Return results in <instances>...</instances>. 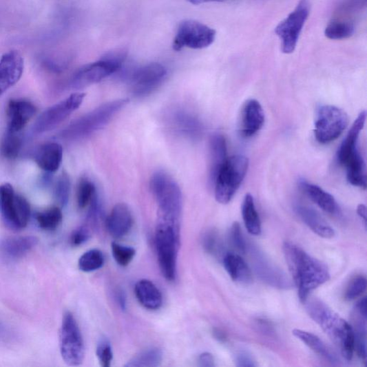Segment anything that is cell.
<instances>
[{
  "instance_id": "cell-9",
  "label": "cell",
  "mask_w": 367,
  "mask_h": 367,
  "mask_svg": "<svg viewBox=\"0 0 367 367\" xmlns=\"http://www.w3.org/2000/svg\"><path fill=\"white\" fill-rule=\"evenodd\" d=\"M62 358L68 366L81 365L85 357V346L79 326L71 312L65 313L60 332Z\"/></svg>"
},
{
  "instance_id": "cell-18",
  "label": "cell",
  "mask_w": 367,
  "mask_h": 367,
  "mask_svg": "<svg viewBox=\"0 0 367 367\" xmlns=\"http://www.w3.org/2000/svg\"><path fill=\"white\" fill-rule=\"evenodd\" d=\"M265 114L260 103L255 99L249 100L242 110L241 133L244 137H251L263 127Z\"/></svg>"
},
{
  "instance_id": "cell-15",
  "label": "cell",
  "mask_w": 367,
  "mask_h": 367,
  "mask_svg": "<svg viewBox=\"0 0 367 367\" xmlns=\"http://www.w3.org/2000/svg\"><path fill=\"white\" fill-rule=\"evenodd\" d=\"M24 72V59L19 51L11 50L0 59V96L19 82Z\"/></svg>"
},
{
  "instance_id": "cell-45",
  "label": "cell",
  "mask_w": 367,
  "mask_h": 367,
  "mask_svg": "<svg viewBox=\"0 0 367 367\" xmlns=\"http://www.w3.org/2000/svg\"><path fill=\"white\" fill-rule=\"evenodd\" d=\"M236 366L241 367H253L256 366V364L253 359L252 357L248 353L242 352L237 355Z\"/></svg>"
},
{
  "instance_id": "cell-12",
  "label": "cell",
  "mask_w": 367,
  "mask_h": 367,
  "mask_svg": "<svg viewBox=\"0 0 367 367\" xmlns=\"http://www.w3.org/2000/svg\"><path fill=\"white\" fill-rule=\"evenodd\" d=\"M216 37V31L214 29L196 21H184L179 25L172 47L176 51L184 48L204 49L211 45Z\"/></svg>"
},
{
  "instance_id": "cell-33",
  "label": "cell",
  "mask_w": 367,
  "mask_h": 367,
  "mask_svg": "<svg viewBox=\"0 0 367 367\" xmlns=\"http://www.w3.org/2000/svg\"><path fill=\"white\" fill-rule=\"evenodd\" d=\"M355 29L354 25L348 21H334L325 29V36L331 40H344L351 38Z\"/></svg>"
},
{
  "instance_id": "cell-24",
  "label": "cell",
  "mask_w": 367,
  "mask_h": 367,
  "mask_svg": "<svg viewBox=\"0 0 367 367\" xmlns=\"http://www.w3.org/2000/svg\"><path fill=\"white\" fill-rule=\"evenodd\" d=\"M62 146L56 143L42 146L36 155V162L40 168L49 173L56 172L63 160Z\"/></svg>"
},
{
  "instance_id": "cell-25",
  "label": "cell",
  "mask_w": 367,
  "mask_h": 367,
  "mask_svg": "<svg viewBox=\"0 0 367 367\" xmlns=\"http://www.w3.org/2000/svg\"><path fill=\"white\" fill-rule=\"evenodd\" d=\"M223 264L233 282L242 284L252 283L251 270L240 255L234 253L226 254L223 258Z\"/></svg>"
},
{
  "instance_id": "cell-51",
  "label": "cell",
  "mask_w": 367,
  "mask_h": 367,
  "mask_svg": "<svg viewBox=\"0 0 367 367\" xmlns=\"http://www.w3.org/2000/svg\"><path fill=\"white\" fill-rule=\"evenodd\" d=\"M3 334L4 333V331H3V326H1V325H0V338L2 339V337H3Z\"/></svg>"
},
{
  "instance_id": "cell-14",
  "label": "cell",
  "mask_w": 367,
  "mask_h": 367,
  "mask_svg": "<svg viewBox=\"0 0 367 367\" xmlns=\"http://www.w3.org/2000/svg\"><path fill=\"white\" fill-rule=\"evenodd\" d=\"M167 74L160 63H153L138 68L131 77L132 91L134 96L143 97L151 94L163 83Z\"/></svg>"
},
{
  "instance_id": "cell-49",
  "label": "cell",
  "mask_w": 367,
  "mask_h": 367,
  "mask_svg": "<svg viewBox=\"0 0 367 367\" xmlns=\"http://www.w3.org/2000/svg\"><path fill=\"white\" fill-rule=\"evenodd\" d=\"M357 214L364 220L365 225L366 224V208L364 205H359L357 207Z\"/></svg>"
},
{
  "instance_id": "cell-46",
  "label": "cell",
  "mask_w": 367,
  "mask_h": 367,
  "mask_svg": "<svg viewBox=\"0 0 367 367\" xmlns=\"http://www.w3.org/2000/svg\"><path fill=\"white\" fill-rule=\"evenodd\" d=\"M198 361L200 366L202 367H213L216 366L213 355L209 353H205L200 355Z\"/></svg>"
},
{
  "instance_id": "cell-40",
  "label": "cell",
  "mask_w": 367,
  "mask_h": 367,
  "mask_svg": "<svg viewBox=\"0 0 367 367\" xmlns=\"http://www.w3.org/2000/svg\"><path fill=\"white\" fill-rule=\"evenodd\" d=\"M96 355L101 366H111L113 360V351L110 342L107 339L100 340L96 348Z\"/></svg>"
},
{
  "instance_id": "cell-17",
  "label": "cell",
  "mask_w": 367,
  "mask_h": 367,
  "mask_svg": "<svg viewBox=\"0 0 367 367\" xmlns=\"http://www.w3.org/2000/svg\"><path fill=\"white\" fill-rule=\"evenodd\" d=\"M133 225V217L129 207L125 203L116 205L107 220V230L114 238L126 236Z\"/></svg>"
},
{
  "instance_id": "cell-39",
  "label": "cell",
  "mask_w": 367,
  "mask_h": 367,
  "mask_svg": "<svg viewBox=\"0 0 367 367\" xmlns=\"http://www.w3.org/2000/svg\"><path fill=\"white\" fill-rule=\"evenodd\" d=\"M70 191H71V181L67 173L63 172L57 182L55 190L56 199L62 207L67 205Z\"/></svg>"
},
{
  "instance_id": "cell-2",
  "label": "cell",
  "mask_w": 367,
  "mask_h": 367,
  "mask_svg": "<svg viewBox=\"0 0 367 367\" xmlns=\"http://www.w3.org/2000/svg\"><path fill=\"white\" fill-rule=\"evenodd\" d=\"M309 317L315 322L339 349L346 360H351L355 352L353 329L337 313L317 299L304 303Z\"/></svg>"
},
{
  "instance_id": "cell-3",
  "label": "cell",
  "mask_w": 367,
  "mask_h": 367,
  "mask_svg": "<svg viewBox=\"0 0 367 367\" xmlns=\"http://www.w3.org/2000/svg\"><path fill=\"white\" fill-rule=\"evenodd\" d=\"M155 246L163 276L167 281L174 282L177 277L180 246V221L158 218L155 231Z\"/></svg>"
},
{
  "instance_id": "cell-43",
  "label": "cell",
  "mask_w": 367,
  "mask_h": 367,
  "mask_svg": "<svg viewBox=\"0 0 367 367\" xmlns=\"http://www.w3.org/2000/svg\"><path fill=\"white\" fill-rule=\"evenodd\" d=\"M91 238V231L87 226H81L72 234L70 241L72 246L80 247Z\"/></svg>"
},
{
  "instance_id": "cell-47",
  "label": "cell",
  "mask_w": 367,
  "mask_h": 367,
  "mask_svg": "<svg viewBox=\"0 0 367 367\" xmlns=\"http://www.w3.org/2000/svg\"><path fill=\"white\" fill-rule=\"evenodd\" d=\"M117 300L122 309L127 308V296L123 291H118L117 293Z\"/></svg>"
},
{
  "instance_id": "cell-52",
  "label": "cell",
  "mask_w": 367,
  "mask_h": 367,
  "mask_svg": "<svg viewBox=\"0 0 367 367\" xmlns=\"http://www.w3.org/2000/svg\"><path fill=\"white\" fill-rule=\"evenodd\" d=\"M352 1L357 3H362L366 1V0H352Z\"/></svg>"
},
{
  "instance_id": "cell-8",
  "label": "cell",
  "mask_w": 367,
  "mask_h": 367,
  "mask_svg": "<svg viewBox=\"0 0 367 367\" xmlns=\"http://www.w3.org/2000/svg\"><path fill=\"white\" fill-rule=\"evenodd\" d=\"M0 214L8 228L13 231L24 229L30 220L29 202L17 195L9 183L0 185Z\"/></svg>"
},
{
  "instance_id": "cell-1",
  "label": "cell",
  "mask_w": 367,
  "mask_h": 367,
  "mask_svg": "<svg viewBox=\"0 0 367 367\" xmlns=\"http://www.w3.org/2000/svg\"><path fill=\"white\" fill-rule=\"evenodd\" d=\"M283 250L300 300L304 304L313 291L329 281L330 273L322 261L292 242H284Z\"/></svg>"
},
{
  "instance_id": "cell-20",
  "label": "cell",
  "mask_w": 367,
  "mask_h": 367,
  "mask_svg": "<svg viewBox=\"0 0 367 367\" xmlns=\"http://www.w3.org/2000/svg\"><path fill=\"white\" fill-rule=\"evenodd\" d=\"M300 186L304 193L324 211L333 216H338L341 213V209L336 200L328 192L317 185L304 180L300 182Z\"/></svg>"
},
{
  "instance_id": "cell-35",
  "label": "cell",
  "mask_w": 367,
  "mask_h": 367,
  "mask_svg": "<svg viewBox=\"0 0 367 367\" xmlns=\"http://www.w3.org/2000/svg\"><path fill=\"white\" fill-rule=\"evenodd\" d=\"M23 146V140L19 133L7 131L4 136L0 151L7 159H14L19 156Z\"/></svg>"
},
{
  "instance_id": "cell-11",
  "label": "cell",
  "mask_w": 367,
  "mask_h": 367,
  "mask_svg": "<svg viewBox=\"0 0 367 367\" xmlns=\"http://www.w3.org/2000/svg\"><path fill=\"white\" fill-rule=\"evenodd\" d=\"M348 117L342 109L334 106H323L315 121V137L322 145L334 142L347 128Z\"/></svg>"
},
{
  "instance_id": "cell-32",
  "label": "cell",
  "mask_w": 367,
  "mask_h": 367,
  "mask_svg": "<svg viewBox=\"0 0 367 367\" xmlns=\"http://www.w3.org/2000/svg\"><path fill=\"white\" fill-rule=\"evenodd\" d=\"M163 359L160 348L151 347L136 354L125 365L127 367H154L160 366Z\"/></svg>"
},
{
  "instance_id": "cell-31",
  "label": "cell",
  "mask_w": 367,
  "mask_h": 367,
  "mask_svg": "<svg viewBox=\"0 0 367 367\" xmlns=\"http://www.w3.org/2000/svg\"><path fill=\"white\" fill-rule=\"evenodd\" d=\"M292 333L296 338L300 339L311 348L313 352H315L331 362H335L337 360L335 356L331 354L325 344L317 335H314L310 333V332L301 329H294Z\"/></svg>"
},
{
  "instance_id": "cell-27",
  "label": "cell",
  "mask_w": 367,
  "mask_h": 367,
  "mask_svg": "<svg viewBox=\"0 0 367 367\" xmlns=\"http://www.w3.org/2000/svg\"><path fill=\"white\" fill-rule=\"evenodd\" d=\"M366 118V112H361L342 143L337 152V160L340 165H343L349 155L358 149V140L364 127Z\"/></svg>"
},
{
  "instance_id": "cell-19",
  "label": "cell",
  "mask_w": 367,
  "mask_h": 367,
  "mask_svg": "<svg viewBox=\"0 0 367 367\" xmlns=\"http://www.w3.org/2000/svg\"><path fill=\"white\" fill-rule=\"evenodd\" d=\"M39 243L36 237L28 235L7 238L0 240V253L9 260H17L25 257Z\"/></svg>"
},
{
  "instance_id": "cell-37",
  "label": "cell",
  "mask_w": 367,
  "mask_h": 367,
  "mask_svg": "<svg viewBox=\"0 0 367 367\" xmlns=\"http://www.w3.org/2000/svg\"><path fill=\"white\" fill-rule=\"evenodd\" d=\"M94 183L86 178L80 180L77 189V203L80 209L89 206L96 193Z\"/></svg>"
},
{
  "instance_id": "cell-6",
  "label": "cell",
  "mask_w": 367,
  "mask_h": 367,
  "mask_svg": "<svg viewBox=\"0 0 367 367\" xmlns=\"http://www.w3.org/2000/svg\"><path fill=\"white\" fill-rule=\"evenodd\" d=\"M249 166V159L242 155L226 160L214 183L216 199L219 203L226 205L231 201L247 176Z\"/></svg>"
},
{
  "instance_id": "cell-42",
  "label": "cell",
  "mask_w": 367,
  "mask_h": 367,
  "mask_svg": "<svg viewBox=\"0 0 367 367\" xmlns=\"http://www.w3.org/2000/svg\"><path fill=\"white\" fill-rule=\"evenodd\" d=\"M230 239L235 249L242 253H246L247 243L242 236L240 225L237 222H234L231 227Z\"/></svg>"
},
{
  "instance_id": "cell-36",
  "label": "cell",
  "mask_w": 367,
  "mask_h": 367,
  "mask_svg": "<svg viewBox=\"0 0 367 367\" xmlns=\"http://www.w3.org/2000/svg\"><path fill=\"white\" fill-rule=\"evenodd\" d=\"M104 262L103 253L98 249H92L81 255L78 260V268L85 273L93 272L101 269Z\"/></svg>"
},
{
  "instance_id": "cell-29",
  "label": "cell",
  "mask_w": 367,
  "mask_h": 367,
  "mask_svg": "<svg viewBox=\"0 0 367 367\" xmlns=\"http://www.w3.org/2000/svg\"><path fill=\"white\" fill-rule=\"evenodd\" d=\"M353 329L355 339V351L364 362L366 360V315L356 308L353 313Z\"/></svg>"
},
{
  "instance_id": "cell-30",
  "label": "cell",
  "mask_w": 367,
  "mask_h": 367,
  "mask_svg": "<svg viewBox=\"0 0 367 367\" xmlns=\"http://www.w3.org/2000/svg\"><path fill=\"white\" fill-rule=\"evenodd\" d=\"M242 215L248 232L252 235H260L262 232L261 222L256 211L254 199L250 194L244 197L242 207Z\"/></svg>"
},
{
  "instance_id": "cell-41",
  "label": "cell",
  "mask_w": 367,
  "mask_h": 367,
  "mask_svg": "<svg viewBox=\"0 0 367 367\" xmlns=\"http://www.w3.org/2000/svg\"><path fill=\"white\" fill-rule=\"evenodd\" d=\"M366 289V280L363 276L356 277L348 286L345 293V300H355L361 295Z\"/></svg>"
},
{
  "instance_id": "cell-28",
  "label": "cell",
  "mask_w": 367,
  "mask_h": 367,
  "mask_svg": "<svg viewBox=\"0 0 367 367\" xmlns=\"http://www.w3.org/2000/svg\"><path fill=\"white\" fill-rule=\"evenodd\" d=\"M259 257L255 262V271L264 281L276 288H288L289 286L288 279L279 269L273 266L264 258Z\"/></svg>"
},
{
  "instance_id": "cell-21",
  "label": "cell",
  "mask_w": 367,
  "mask_h": 367,
  "mask_svg": "<svg viewBox=\"0 0 367 367\" xmlns=\"http://www.w3.org/2000/svg\"><path fill=\"white\" fill-rule=\"evenodd\" d=\"M209 182L214 185L218 174L225 163L227 158V143L220 134H213L209 139Z\"/></svg>"
},
{
  "instance_id": "cell-34",
  "label": "cell",
  "mask_w": 367,
  "mask_h": 367,
  "mask_svg": "<svg viewBox=\"0 0 367 367\" xmlns=\"http://www.w3.org/2000/svg\"><path fill=\"white\" fill-rule=\"evenodd\" d=\"M36 220L41 229L54 231L59 228L63 221V213L58 207H51L38 214Z\"/></svg>"
},
{
  "instance_id": "cell-23",
  "label": "cell",
  "mask_w": 367,
  "mask_h": 367,
  "mask_svg": "<svg viewBox=\"0 0 367 367\" xmlns=\"http://www.w3.org/2000/svg\"><path fill=\"white\" fill-rule=\"evenodd\" d=\"M134 292L139 303L147 309L157 310L162 306L161 291L149 280L143 279L138 282Z\"/></svg>"
},
{
  "instance_id": "cell-48",
  "label": "cell",
  "mask_w": 367,
  "mask_h": 367,
  "mask_svg": "<svg viewBox=\"0 0 367 367\" xmlns=\"http://www.w3.org/2000/svg\"><path fill=\"white\" fill-rule=\"evenodd\" d=\"M224 1H226V0H187V2L195 6L208 3H222Z\"/></svg>"
},
{
  "instance_id": "cell-5",
  "label": "cell",
  "mask_w": 367,
  "mask_h": 367,
  "mask_svg": "<svg viewBox=\"0 0 367 367\" xmlns=\"http://www.w3.org/2000/svg\"><path fill=\"white\" fill-rule=\"evenodd\" d=\"M151 189L158 204V218L180 221L182 196L178 184L163 171L154 173Z\"/></svg>"
},
{
  "instance_id": "cell-13",
  "label": "cell",
  "mask_w": 367,
  "mask_h": 367,
  "mask_svg": "<svg viewBox=\"0 0 367 367\" xmlns=\"http://www.w3.org/2000/svg\"><path fill=\"white\" fill-rule=\"evenodd\" d=\"M85 94L75 93L45 111L33 126V132L43 134L56 129L82 104Z\"/></svg>"
},
{
  "instance_id": "cell-26",
  "label": "cell",
  "mask_w": 367,
  "mask_h": 367,
  "mask_svg": "<svg viewBox=\"0 0 367 367\" xmlns=\"http://www.w3.org/2000/svg\"><path fill=\"white\" fill-rule=\"evenodd\" d=\"M342 166L346 169V178L349 183L366 189L365 162L359 149L347 157Z\"/></svg>"
},
{
  "instance_id": "cell-4",
  "label": "cell",
  "mask_w": 367,
  "mask_h": 367,
  "mask_svg": "<svg viewBox=\"0 0 367 367\" xmlns=\"http://www.w3.org/2000/svg\"><path fill=\"white\" fill-rule=\"evenodd\" d=\"M128 103L129 100L125 98L101 105L94 111L72 122L61 132V138L67 141H75L90 136L107 125Z\"/></svg>"
},
{
  "instance_id": "cell-38",
  "label": "cell",
  "mask_w": 367,
  "mask_h": 367,
  "mask_svg": "<svg viewBox=\"0 0 367 367\" xmlns=\"http://www.w3.org/2000/svg\"><path fill=\"white\" fill-rule=\"evenodd\" d=\"M112 252L116 264L122 267L129 266L136 255L134 249L115 242L112 243Z\"/></svg>"
},
{
  "instance_id": "cell-16",
  "label": "cell",
  "mask_w": 367,
  "mask_h": 367,
  "mask_svg": "<svg viewBox=\"0 0 367 367\" xmlns=\"http://www.w3.org/2000/svg\"><path fill=\"white\" fill-rule=\"evenodd\" d=\"M36 113V108L31 102L25 100H11L8 106V130L19 133Z\"/></svg>"
},
{
  "instance_id": "cell-44",
  "label": "cell",
  "mask_w": 367,
  "mask_h": 367,
  "mask_svg": "<svg viewBox=\"0 0 367 367\" xmlns=\"http://www.w3.org/2000/svg\"><path fill=\"white\" fill-rule=\"evenodd\" d=\"M214 231L207 232L203 238V247L209 253L214 254L219 249V240Z\"/></svg>"
},
{
  "instance_id": "cell-50",
  "label": "cell",
  "mask_w": 367,
  "mask_h": 367,
  "mask_svg": "<svg viewBox=\"0 0 367 367\" xmlns=\"http://www.w3.org/2000/svg\"><path fill=\"white\" fill-rule=\"evenodd\" d=\"M214 336L219 341L224 342L225 340V336L220 330L214 331Z\"/></svg>"
},
{
  "instance_id": "cell-7",
  "label": "cell",
  "mask_w": 367,
  "mask_h": 367,
  "mask_svg": "<svg viewBox=\"0 0 367 367\" xmlns=\"http://www.w3.org/2000/svg\"><path fill=\"white\" fill-rule=\"evenodd\" d=\"M125 52H112L100 61L78 70L70 81L72 89L78 90L99 83L117 72L126 59Z\"/></svg>"
},
{
  "instance_id": "cell-22",
  "label": "cell",
  "mask_w": 367,
  "mask_h": 367,
  "mask_svg": "<svg viewBox=\"0 0 367 367\" xmlns=\"http://www.w3.org/2000/svg\"><path fill=\"white\" fill-rule=\"evenodd\" d=\"M295 211L308 228L319 236L326 239L335 237V230L314 209L299 205L296 207Z\"/></svg>"
},
{
  "instance_id": "cell-10",
  "label": "cell",
  "mask_w": 367,
  "mask_h": 367,
  "mask_svg": "<svg viewBox=\"0 0 367 367\" xmlns=\"http://www.w3.org/2000/svg\"><path fill=\"white\" fill-rule=\"evenodd\" d=\"M310 10V0H300L295 10L275 28V32L282 41L284 54H291L295 50Z\"/></svg>"
}]
</instances>
